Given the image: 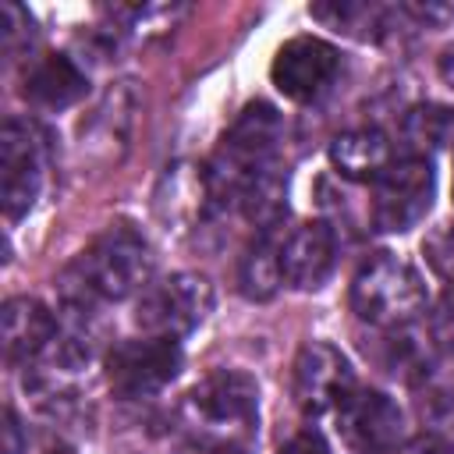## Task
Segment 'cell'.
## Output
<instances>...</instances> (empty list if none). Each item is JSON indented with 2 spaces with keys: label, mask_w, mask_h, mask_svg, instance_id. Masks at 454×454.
Here are the masks:
<instances>
[{
  "label": "cell",
  "mask_w": 454,
  "mask_h": 454,
  "mask_svg": "<svg viewBox=\"0 0 454 454\" xmlns=\"http://www.w3.org/2000/svg\"><path fill=\"white\" fill-rule=\"evenodd\" d=\"M280 142H284V117L273 103L255 99L248 103L238 121L223 131L213 156L202 167L206 192L213 202V213L238 209L245 192L259 184L266 174L280 170Z\"/></svg>",
  "instance_id": "cell-1"
},
{
  "label": "cell",
  "mask_w": 454,
  "mask_h": 454,
  "mask_svg": "<svg viewBox=\"0 0 454 454\" xmlns=\"http://www.w3.org/2000/svg\"><path fill=\"white\" fill-rule=\"evenodd\" d=\"M153 273V248L131 223H110L103 227L67 266L64 273V294L74 305H96V301H121L135 291H145V280Z\"/></svg>",
  "instance_id": "cell-2"
},
{
  "label": "cell",
  "mask_w": 454,
  "mask_h": 454,
  "mask_svg": "<svg viewBox=\"0 0 454 454\" xmlns=\"http://www.w3.org/2000/svg\"><path fill=\"white\" fill-rule=\"evenodd\" d=\"M351 309L358 319L383 330L411 326L426 309V280L401 255L376 252L358 266L351 280Z\"/></svg>",
  "instance_id": "cell-3"
},
{
  "label": "cell",
  "mask_w": 454,
  "mask_h": 454,
  "mask_svg": "<svg viewBox=\"0 0 454 454\" xmlns=\"http://www.w3.org/2000/svg\"><path fill=\"white\" fill-rule=\"evenodd\" d=\"M181 415L202 436H248L259 419V383L241 369H216L184 394Z\"/></svg>",
  "instance_id": "cell-4"
},
{
  "label": "cell",
  "mask_w": 454,
  "mask_h": 454,
  "mask_svg": "<svg viewBox=\"0 0 454 454\" xmlns=\"http://www.w3.org/2000/svg\"><path fill=\"white\" fill-rule=\"evenodd\" d=\"M46 184V131L25 117H7L0 128V199L4 216L21 220Z\"/></svg>",
  "instance_id": "cell-5"
},
{
  "label": "cell",
  "mask_w": 454,
  "mask_h": 454,
  "mask_svg": "<svg viewBox=\"0 0 454 454\" xmlns=\"http://www.w3.org/2000/svg\"><path fill=\"white\" fill-rule=\"evenodd\" d=\"M213 309V284L202 273H170L149 284L135 305V323L145 337L177 340L192 333Z\"/></svg>",
  "instance_id": "cell-6"
},
{
  "label": "cell",
  "mask_w": 454,
  "mask_h": 454,
  "mask_svg": "<svg viewBox=\"0 0 454 454\" xmlns=\"http://www.w3.org/2000/svg\"><path fill=\"white\" fill-rule=\"evenodd\" d=\"M436 195V174L429 156H401L372 181V223L387 234H401L422 223Z\"/></svg>",
  "instance_id": "cell-7"
},
{
  "label": "cell",
  "mask_w": 454,
  "mask_h": 454,
  "mask_svg": "<svg viewBox=\"0 0 454 454\" xmlns=\"http://www.w3.org/2000/svg\"><path fill=\"white\" fill-rule=\"evenodd\" d=\"M184 365V351L177 340L163 337H135L121 340L106 355V383L124 401H142L160 394L177 380Z\"/></svg>",
  "instance_id": "cell-8"
},
{
  "label": "cell",
  "mask_w": 454,
  "mask_h": 454,
  "mask_svg": "<svg viewBox=\"0 0 454 454\" xmlns=\"http://www.w3.org/2000/svg\"><path fill=\"white\" fill-rule=\"evenodd\" d=\"M333 422L355 454H390L404 433V411L397 401L369 387H351L333 408Z\"/></svg>",
  "instance_id": "cell-9"
},
{
  "label": "cell",
  "mask_w": 454,
  "mask_h": 454,
  "mask_svg": "<svg viewBox=\"0 0 454 454\" xmlns=\"http://www.w3.org/2000/svg\"><path fill=\"white\" fill-rule=\"evenodd\" d=\"M337 71H340V50L319 35L287 39L270 64V78L277 92H284L294 103L319 99L337 82Z\"/></svg>",
  "instance_id": "cell-10"
},
{
  "label": "cell",
  "mask_w": 454,
  "mask_h": 454,
  "mask_svg": "<svg viewBox=\"0 0 454 454\" xmlns=\"http://www.w3.org/2000/svg\"><path fill=\"white\" fill-rule=\"evenodd\" d=\"M351 387H355V369L333 344L309 340L298 351L294 372H291V390H294V404L305 415L333 411Z\"/></svg>",
  "instance_id": "cell-11"
},
{
  "label": "cell",
  "mask_w": 454,
  "mask_h": 454,
  "mask_svg": "<svg viewBox=\"0 0 454 454\" xmlns=\"http://www.w3.org/2000/svg\"><path fill=\"white\" fill-rule=\"evenodd\" d=\"M337 262V234L326 220H305L291 227L280 241V270L284 284L298 291H316L330 280Z\"/></svg>",
  "instance_id": "cell-12"
},
{
  "label": "cell",
  "mask_w": 454,
  "mask_h": 454,
  "mask_svg": "<svg viewBox=\"0 0 454 454\" xmlns=\"http://www.w3.org/2000/svg\"><path fill=\"white\" fill-rule=\"evenodd\" d=\"M0 319H4V358H7V365H32L35 358H43L53 348V340L60 333L57 316L39 298H28V294L7 298Z\"/></svg>",
  "instance_id": "cell-13"
},
{
  "label": "cell",
  "mask_w": 454,
  "mask_h": 454,
  "mask_svg": "<svg viewBox=\"0 0 454 454\" xmlns=\"http://www.w3.org/2000/svg\"><path fill=\"white\" fill-rule=\"evenodd\" d=\"M85 89H89V78H85V71L67 53H43V57H35L25 67V78H21V96L35 110H46V114L74 106L85 96Z\"/></svg>",
  "instance_id": "cell-14"
},
{
  "label": "cell",
  "mask_w": 454,
  "mask_h": 454,
  "mask_svg": "<svg viewBox=\"0 0 454 454\" xmlns=\"http://www.w3.org/2000/svg\"><path fill=\"white\" fill-rule=\"evenodd\" d=\"M330 163L348 181H376L394 163V145L380 128H355L330 142Z\"/></svg>",
  "instance_id": "cell-15"
},
{
  "label": "cell",
  "mask_w": 454,
  "mask_h": 454,
  "mask_svg": "<svg viewBox=\"0 0 454 454\" xmlns=\"http://www.w3.org/2000/svg\"><path fill=\"white\" fill-rule=\"evenodd\" d=\"M131 121H135V92L128 82L114 85L103 103L92 110V117L82 124V149L89 156H110V145H128L131 138Z\"/></svg>",
  "instance_id": "cell-16"
},
{
  "label": "cell",
  "mask_w": 454,
  "mask_h": 454,
  "mask_svg": "<svg viewBox=\"0 0 454 454\" xmlns=\"http://www.w3.org/2000/svg\"><path fill=\"white\" fill-rule=\"evenodd\" d=\"M280 234L277 227L259 231L252 238V245L245 248L241 262H238V291L248 301H270L280 284H284V270H280Z\"/></svg>",
  "instance_id": "cell-17"
},
{
  "label": "cell",
  "mask_w": 454,
  "mask_h": 454,
  "mask_svg": "<svg viewBox=\"0 0 454 454\" xmlns=\"http://www.w3.org/2000/svg\"><path fill=\"white\" fill-rule=\"evenodd\" d=\"M309 14L337 32L355 35V39H376L383 28H390L394 11L365 4V0H330V4H312Z\"/></svg>",
  "instance_id": "cell-18"
},
{
  "label": "cell",
  "mask_w": 454,
  "mask_h": 454,
  "mask_svg": "<svg viewBox=\"0 0 454 454\" xmlns=\"http://www.w3.org/2000/svg\"><path fill=\"white\" fill-rule=\"evenodd\" d=\"M404 138L411 142L415 156H426V149L443 145L454 138V110L447 106H415L404 117Z\"/></svg>",
  "instance_id": "cell-19"
},
{
  "label": "cell",
  "mask_w": 454,
  "mask_h": 454,
  "mask_svg": "<svg viewBox=\"0 0 454 454\" xmlns=\"http://www.w3.org/2000/svg\"><path fill=\"white\" fill-rule=\"evenodd\" d=\"M429 362H433V351H429V337L415 333L411 326H397V333L387 337V369L404 376V380H415L422 372H429Z\"/></svg>",
  "instance_id": "cell-20"
},
{
  "label": "cell",
  "mask_w": 454,
  "mask_h": 454,
  "mask_svg": "<svg viewBox=\"0 0 454 454\" xmlns=\"http://www.w3.org/2000/svg\"><path fill=\"white\" fill-rule=\"evenodd\" d=\"M32 35L35 32H32L28 11L18 7V4H0V46H4V53L14 57L21 46L32 43Z\"/></svg>",
  "instance_id": "cell-21"
},
{
  "label": "cell",
  "mask_w": 454,
  "mask_h": 454,
  "mask_svg": "<svg viewBox=\"0 0 454 454\" xmlns=\"http://www.w3.org/2000/svg\"><path fill=\"white\" fill-rule=\"evenodd\" d=\"M422 252H426L429 266H433L443 280H450V284H454V220H450V223H443V227H436V231L426 238Z\"/></svg>",
  "instance_id": "cell-22"
},
{
  "label": "cell",
  "mask_w": 454,
  "mask_h": 454,
  "mask_svg": "<svg viewBox=\"0 0 454 454\" xmlns=\"http://www.w3.org/2000/svg\"><path fill=\"white\" fill-rule=\"evenodd\" d=\"M390 454H454V443L443 440V436H436V433H422V436L394 447Z\"/></svg>",
  "instance_id": "cell-23"
},
{
  "label": "cell",
  "mask_w": 454,
  "mask_h": 454,
  "mask_svg": "<svg viewBox=\"0 0 454 454\" xmlns=\"http://www.w3.org/2000/svg\"><path fill=\"white\" fill-rule=\"evenodd\" d=\"M433 333H436V340H440V344L454 348V287L443 294V301H440V309H436Z\"/></svg>",
  "instance_id": "cell-24"
},
{
  "label": "cell",
  "mask_w": 454,
  "mask_h": 454,
  "mask_svg": "<svg viewBox=\"0 0 454 454\" xmlns=\"http://www.w3.org/2000/svg\"><path fill=\"white\" fill-rule=\"evenodd\" d=\"M277 454H330V447H326V440H323L319 433L301 429V433H294Z\"/></svg>",
  "instance_id": "cell-25"
},
{
  "label": "cell",
  "mask_w": 454,
  "mask_h": 454,
  "mask_svg": "<svg viewBox=\"0 0 454 454\" xmlns=\"http://www.w3.org/2000/svg\"><path fill=\"white\" fill-rule=\"evenodd\" d=\"M28 447V436L21 429V419L14 408H4V454H21Z\"/></svg>",
  "instance_id": "cell-26"
},
{
  "label": "cell",
  "mask_w": 454,
  "mask_h": 454,
  "mask_svg": "<svg viewBox=\"0 0 454 454\" xmlns=\"http://www.w3.org/2000/svg\"><path fill=\"white\" fill-rule=\"evenodd\" d=\"M440 78L454 89V50H447V53L440 57Z\"/></svg>",
  "instance_id": "cell-27"
},
{
  "label": "cell",
  "mask_w": 454,
  "mask_h": 454,
  "mask_svg": "<svg viewBox=\"0 0 454 454\" xmlns=\"http://www.w3.org/2000/svg\"><path fill=\"white\" fill-rule=\"evenodd\" d=\"M213 454H245V450H241V447H234V443H223V447H216Z\"/></svg>",
  "instance_id": "cell-28"
},
{
  "label": "cell",
  "mask_w": 454,
  "mask_h": 454,
  "mask_svg": "<svg viewBox=\"0 0 454 454\" xmlns=\"http://www.w3.org/2000/svg\"><path fill=\"white\" fill-rule=\"evenodd\" d=\"M46 454H74L71 447H53V450H46Z\"/></svg>",
  "instance_id": "cell-29"
}]
</instances>
